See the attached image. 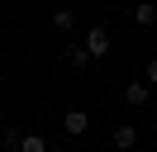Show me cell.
Segmentation results:
<instances>
[{
	"instance_id": "obj_5",
	"label": "cell",
	"mask_w": 157,
	"mask_h": 152,
	"mask_svg": "<svg viewBox=\"0 0 157 152\" xmlns=\"http://www.w3.org/2000/svg\"><path fill=\"white\" fill-rule=\"evenodd\" d=\"M19 152H48V138H43V133H29V138L19 142Z\"/></svg>"
},
{
	"instance_id": "obj_4",
	"label": "cell",
	"mask_w": 157,
	"mask_h": 152,
	"mask_svg": "<svg viewBox=\"0 0 157 152\" xmlns=\"http://www.w3.org/2000/svg\"><path fill=\"white\" fill-rule=\"evenodd\" d=\"M124 100H128V104H147V81H128Z\"/></svg>"
},
{
	"instance_id": "obj_3",
	"label": "cell",
	"mask_w": 157,
	"mask_h": 152,
	"mask_svg": "<svg viewBox=\"0 0 157 152\" xmlns=\"http://www.w3.org/2000/svg\"><path fill=\"white\" fill-rule=\"evenodd\" d=\"M133 142H138V133H133V124H119V128H114V147H119V152H128V147H133Z\"/></svg>"
},
{
	"instance_id": "obj_7",
	"label": "cell",
	"mask_w": 157,
	"mask_h": 152,
	"mask_svg": "<svg viewBox=\"0 0 157 152\" xmlns=\"http://www.w3.org/2000/svg\"><path fill=\"white\" fill-rule=\"evenodd\" d=\"M133 19H138V24H152V19H157V5H152V0H143V5L133 10Z\"/></svg>"
},
{
	"instance_id": "obj_10",
	"label": "cell",
	"mask_w": 157,
	"mask_h": 152,
	"mask_svg": "<svg viewBox=\"0 0 157 152\" xmlns=\"http://www.w3.org/2000/svg\"><path fill=\"white\" fill-rule=\"evenodd\" d=\"M147 86H157V57L147 62Z\"/></svg>"
},
{
	"instance_id": "obj_1",
	"label": "cell",
	"mask_w": 157,
	"mask_h": 152,
	"mask_svg": "<svg viewBox=\"0 0 157 152\" xmlns=\"http://www.w3.org/2000/svg\"><path fill=\"white\" fill-rule=\"evenodd\" d=\"M62 128H67V138H81V133L90 128V114L86 109H67L62 114Z\"/></svg>"
},
{
	"instance_id": "obj_6",
	"label": "cell",
	"mask_w": 157,
	"mask_h": 152,
	"mask_svg": "<svg viewBox=\"0 0 157 152\" xmlns=\"http://www.w3.org/2000/svg\"><path fill=\"white\" fill-rule=\"evenodd\" d=\"M67 62H71V66H86V62H90V52H86L81 43H67Z\"/></svg>"
},
{
	"instance_id": "obj_9",
	"label": "cell",
	"mask_w": 157,
	"mask_h": 152,
	"mask_svg": "<svg viewBox=\"0 0 157 152\" xmlns=\"http://www.w3.org/2000/svg\"><path fill=\"white\" fill-rule=\"evenodd\" d=\"M19 142H24L19 133H14V128H5V138H0V147H5V152H19Z\"/></svg>"
},
{
	"instance_id": "obj_8",
	"label": "cell",
	"mask_w": 157,
	"mask_h": 152,
	"mask_svg": "<svg viewBox=\"0 0 157 152\" xmlns=\"http://www.w3.org/2000/svg\"><path fill=\"white\" fill-rule=\"evenodd\" d=\"M52 24H57V28H71V24H76V10H57V14H52Z\"/></svg>"
},
{
	"instance_id": "obj_2",
	"label": "cell",
	"mask_w": 157,
	"mask_h": 152,
	"mask_svg": "<svg viewBox=\"0 0 157 152\" xmlns=\"http://www.w3.org/2000/svg\"><path fill=\"white\" fill-rule=\"evenodd\" d=\"M81 48H86L90 57H105V52H109V33H105V28H90V33H86V43H81Z\"/></svg>"
}]
</instances>
